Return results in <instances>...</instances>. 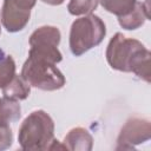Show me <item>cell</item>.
I'll list each match as a JSON object with an SVG mask.
<instances>
[{"mask_svg": "<svg viewBox=\"0 0 151 151\" xmlns=\"http://www.w3.org/2000/svg\"><path fill=\"white\" fill-rule=\"evenodd\" d=\"M150 19L149 13V0H145L144 2L137 1L134 8L124 17H118L119 25L127 31H133L139 28L144 25L146 20Z\"/></svg>", "mask_w": 151, "mask_h": 151, "instance_id": "obj_9", "label": "cell"}, {"mask_svg": "<svg viewBox=\"0 0 151 151\" xmlns=\"http://www.w3.org/2000/svg\"><path fill=\"white\" fill-rule=\"evenodd\" d=\"M106 35L105 22L96 14H86L76 19L70 29V50L73 55L80 57L98 46Z\"/></svg>", "mask_w": 151, "mask_h": 151, "instance_id": "obj_3", "label": "cell"}, {"mask_svg": "<svg viewBox=\"0 0 151 151\" xmlns=\"http://www.w3.org/2000/svg\"><path fill=\"white\" fill-rule=\"evenodd\" d=\"M12 143H13V132L11 126L0 124V151L11 147Z\"/></svg>", "mask_w": 151, "mask_h": 151, "instance_id": "obj_15", "label": "cell"}, {"mask_svg": "<svg viewBox=\"0 0 151 151\" xmlns=\"http://www.w3.org/2000/svg\"><path fill=\"white\" fill-rule=\"evenodd\" d=\"M0 34H1V25H0Z\"/></svg>", "mask_w": 151, "mask_h": 151, "instance_id": "obj_17", "label": "cell"}, {"mask_svg": "<svg viewBox=\"0 0 151 151\" xmlns=\"http://www.w3.org/2000/svg\"><path fill=\"white\" fill-rule=\"evenodd\" d=\"M64 146L72 151H91L93 147V137L84 127L71 129L64 138Z\"/></svg>", "mask_w": 151, "mask_h": 151, "instance_id": "obj_8", "label": "cell"}, {"mask_svg": "<svg viewBox=\"0 0 151 151\" xmlns=\"http://www.w3.org/2000/svg\"><path fill=\"white\" fill-rule=\"evenodd\" d=\"M21 76L31 86L42 91H57L66 84V79L57 64L33 55H28L24 63Z\"/></svg>", "mask_w": 151, "mask_h": 151, "instance_id": "obj_4", "label": "cell"}, {"mask_svg": "<svg viewBox=\"0 0 151 151\" xmlns=\"http://www.w3.org/2000/svg\"><path fill=\"white\" fill-rule=\"evenodd\" d=\"M151 138V123L146 118H129L117 137V150L134 149L136 145L147 142Z\"/></svg>", "mask_w": 151, "mask_h": 151, "instance_id": "obj_7", "label": "cell"}, {"mask_svg": "<svg viewBox=\"0 0 151 151\" xmlns=\"http://www.w3.org/2000/svg\"><path fill=\"white\" fill-rule=\"evenodd\" d=\"M15 76V61L12 55L0 50V88L6 86Z\"/></svg>", "mask_w": 151, "mask_h": 151, "instance_id": "obj_13", "label": "cell"}, {"mask_svg": "<svg viewBox=\"0 0 151 151\" xmlns=\"http://www.w3.org/2000/svg\"><path fill=\"white\" fill-rule=\"evenodd\" d=\"M41 1L47 5H51V6H59V5L64 4L65 0H41Z\"/></svg>", "mask_w": 151, "mask_h": 151, "instance_id": "obj_16", "label": "cell"}, {"mask_svg": "<svg viewBox=\"0 0 151 151\" xmlns=\"http://www.w3.org/2000/svg\"><path fill=\"white\" fill-rule=\"evenodd\" d=\"M54 140V122L44 110L31 112L21 123L18 142L22 150H48Z\"/></svg>", "mask_w": 151, "mask_h": 151, "instance_id": "obj_2", "label": "cell"}, {"mask_svg": "<svg viewBox=\"0 0 151 151\" xmlns=\"http://www.w3.org/2000/svg\"><path fill=\"white\" fill-rule=\"evenodd\" d=\"M99 2L109 13L117 17H124L134 8L137 0H99Z\"/></svg>", "mask_w": 151, "mask_h": 151, "instance_id": "obj_12", "label": "cell"}, {"mask_svg": "<svg viewBox=\"0 0 151 151\" xmlns=\"http://www.w3.org/2000/svg\"><path fill=\"white\" fill-rule=\"evenodd\" d=\"M37 0H4L0 21L9 33L22 31L29 21L31 11Z\"/></svg>", "mask_w": 151, "mask_h": 151, "instance_id": "obj_6", "label": "cell"}, {"mask_svg": "<svg viewBox=\"0 0 151 151\" xmlns=\"http://www.w3.org/2000/svg\"><path fill=\"white\" fill-rule=\"evenodd\" d=\"M105 57L111 68L132 72L142 80L150 83V51L137 39L117 32L109 41Z\"/></svg>", "mask_w": 151, "mask_h": 151, "instance_id": "obj_1", "label": "cell"}, {"mask_svg": "<svg viewBox=\"0 0 151 151\" xmlns=\"http://www.w3.org/2000/svg\"><path fill=\"white\" fill-rule=\"evenodd\" d=\"M2 96L11 100H25L31 93V85L20 74H15L12 80L1 88Z\"/></svg>", "mask_w": 151, "mask_h": 151, "instance_id": "obj_10", "label": "cell"}, {"mask_svg": "<svg viewBox=\"0 0 151 151\" xmlns=\"http://www.w3.org/2000/svg\"><path fill=\"white\" fill-rule=\"evenodd\" d=\"M60 39L61 34L58 27L48 25L38 27L29 35L28 55L44 58L54 64L60 63L63 60V54L58 50Z\"/></svg>", "mask_w": 151, "mask_h": 151, "instance_id": "obj_5", "label": "cell"}, {"mask_svg": "<svg viewBox=\"0 0 151 151\" xmlns=\"http://www.w3.org/2000/svg\"><path fill=\"white\" fill-rule=\"evenodd\" d=\"M21 117V106L17 100H11L5 97L0 98V124L9 125L19 120Z\"/></svg>", "mask_w": 151, "mask_h": 151, "instance_id": "obj_11", "label": "cell"}, {"mask_svg": "<svg viewBox=\"0 0 151 151\" xmlns=\"http://www.w3.org/2000/svg\"><path fill=\"white\" fill-rule=\"evenodd\" d=\"M99 5V0H70L67 9L72 15L91 14Z\"/></svg>", "mask_w": 151, "mask_h": 151, "instance_id": "obj_14", "label": "cell"}]
</instances>
